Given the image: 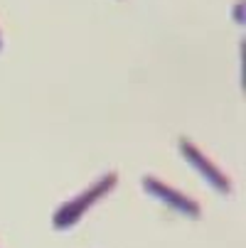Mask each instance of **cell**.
Instances as JSON below:
<instances>
[{
	"label": "cell",
	"mask_w": 246,
	"mask_h": 248,
	"mask_svg": "<svg viewBox=\"0 0 246 248\" xmlns=\"http://www.w3.org/2000/svg\"><path fill=\"white\" fill-rule=\"evenodd\" d=\"M180 148H182L185 157H187V160H190V162H192V165H195V167H197V170H199V172H202L214 187H219L222 192H229V180L217 170V165L209 162V160H207V157H204L192 143H187V140H180Z\"/></svg>",
	"instance_id": "obj_3"
},
{
	"label": "cell",
	"mask_w": 246,
	"mask_h": 248,
	"mask_svg": "<svg viewBox=\"0 0 246 248\" xmlns=\"http://www.w3.org/2000/svg\"><path fill=\"white\" fill-rule=\"evenodd\" d=\"M143 185H146V189L153 194V197H158L160 202H165L167 206H172V209H180L182 214H187V217H199V206L190 199V197H185V194H180V192H175L172 187H167L165 182H160V180H155V177H146L143 180Z\"/></svg>",
	"instance_id": "obj_2"
},
{
	"label": "cell",
	"mask_w": 246,
	"mask_h": 248,
	"mask_svg": "<svg viewBox=\"0 0 246 248\" xmlns=\"http://www.w3.org/2000/svg\"><path fill=\"white\" fill-rule=\"evenodd\" d=\"M114 182H116V174H106L101 182H96L94 187H89L82 197H77V199L69 202L66 206H62L57 214H54V226H57V229H69V226H72V224L84 214V211L91 206V202L101 199L103 194L114 187Z\"/></svg>",
	"instance_id": "obj_1"
}]
</instances>
